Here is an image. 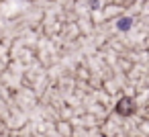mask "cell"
I'll return each instance as SVG.
<instances>
[{
  "instance_id": "6da1fadb",
  "label": "cell",
  "mask_w": 149,
  "mask_h": 137,
  "mask_svg": "<svg viewBox=\"0 0 149 137\" xmlns=\"http://www.w3.org/2000/svg\"><path fill=\"white\" fill-rule=\"evenodd\" d=\"M131 108H133V106H131V100H129V98H123V100H120V104L116 106V110H118V113H129Z\"/></svg>"
},
{
  "instance_id": "7a4b0ae2",
  "label": "cell",
  "mask_w": 149,
  "mask_h": 137,
  "mask_svg": "<svg viewBox=\"0 0 149 137\" xmlns=\"http://www.w3.org/2000/svg\"><path fill=\"white\" fill-rule=\"evenodd\" d=\"M131 25H133V21H131V19H120V21L116 23V27H118L120 31H129V29H131Z\"/></svg>"
}]
</instances>
